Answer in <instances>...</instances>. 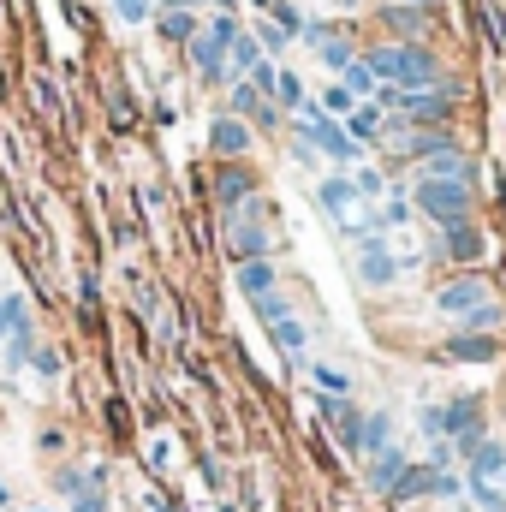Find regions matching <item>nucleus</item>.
<instances>
[{
  "label": "nucleus",
  "mask_w": 506,
  "mask_h": 512,
  "mask_svg": "<svg viewBox=\"0 0 506 512\" xmlns=\"http://www.w3.org/2000/svg\"><path fill=\"white\" fill-rule=\"evenodd\" d=\"M364 66L376 72V84L387 90H429L441 72H435V54L417 48V42H387V48H370Z\"/></svg>",
  "instance_id": "f257e3e1"
},
{
  "label": "nucleus",
  "mask_w": 506,
  "mask_h": 512,
  "mask_svg": "<svg viewBox=\"0 0 506 512\" xmlns=\"http://www.w3.org/2000/svg\"><path fill=\"white\" fill-rule=\"evenodd\" d=\"M411 209L429 215V221H441V227H459V221H471V185L465 179H429V173H417Z\"/></svg>",
  "instance_id": "f03ea898"
},
{
  "label": "nucleus",
  "mask_w": 506,
  "mask_h": 512,
  "mask_svg": "<svg viewBox=\"0 0 506 512\" xmlns=\"http://www.w3.org/2000/svg\"><path fill=\"white\" fill-rule=\"evenodd\" d=\"M233 36H239V18L233 12H215L185 48H191V66L203 72V78H227V48H233Z\"/></svg>",
  "instance_id": "7ed1b4c3"
},
{
  "label": "nucleus",
  "mask_w": 506,
  "mask_h": 512,
  "mask_svg": "<svg viewBox=\"0 0 506 512\" xmlns=\"http://www.w3.org/2000/svg\"><path fill=\"white\" fill-rule=\"evenodd\" d=\"M298 131H304V143H310V149H322L334 167H352V161L364 155V149L346 137V126H340V120H328L316 102H304V108H298Z\"/></svg>",
  "instance_id": "20e7f679"
},
{
  "label": "nucleus",
  "mask_w": 506,
  "mask_h": 512,
  "mask_svg": "<svg viewBox=\"0 0 506 512\" xmlns=\"http://www.w3.org/2000/svg\"><path fill=\"white\" fill-rule=\"evenodd\" d=\"M358 280L364 286H393L399 280V262H393V245L370 233V239H358Z\"/></svg>",
  "instance_id": "39448f33"
},
{
  "label": "nucleus",
  "mask_w": 506,
  "mask_h": 512,
  "mask_svg": "<svg viewBox=\"0 0 506 512\" xmlns=\"http://www.w3.org/2000/svg\"><path fill=\"white\" fill-rule=\"evenodd\" d=\"M483 298H489L483 280H477V274H459V280H447V286L435 292V310H441V316H471Z\"/></svg>",
  "instance_id": "423d86ee"
},
{
  "label": "nucleus",
  "mask_w": 506,
  "mask_h": 512,
  "mask_svg": "<svg viewBox=\"0 0 506 512\" xmlns=\"http://www.w3.org/2000/svg\"><path fill=\"white\" fill-rule=\"evenodd\" d=\"M209 143H215V155L239 161V155L251 149V126H245V120H233V114H221V120L209 126Z\"/></svg>",
  "instance_id": "0eeeda50"
},
{
  "label": "nucleus",
  "mask_w": 506,
  "mask_h": 512,
  "mask_svg": "<svg viewBox=\"0 0 506 512\" xmlns=\"http://www.w3.org/2000/svg\"><path fill=\"white\" fill-rule=\"evenodd\" d=\"M495 352H501L495 334H453L447 340V358H459V364H489Z\"/></svg>",
  "instance_id": "6e6552de"
},
{
  "label": "nucleus",
  "mask_w": 506,
  "mask_h": 512,
  "mask_svg": "<svg viewBox=\"0 0 506 512\" xmlns=\"http://www.w3.org/2000/svg\"><path fill=\"white\" fill-rule=\"evenodd\" d=\"M465 459H471V483H489V477H501L506 471V447L501 441H477Z\"/></svg>",
  "instance_id": "1a4fd4ad"
},
{
  "label": "nucleus",
  "mask_w": 506,
  "mask_h": 512,
  "mask_svg": "<svg viewBox=\"0 0 506 512\" xmlns=\"http://www.w3.org/2000/svg\"><path fill=\"white\" fill-rule=\"evenodd\" d=\"M239 292H245V298H262V292H274V262H268V256H256V262H239Z\"/></svg>",
  "instance_id": "9d476101"
},
{
  "label": "nucleus",
  "mask_w": 506,
  "mask_h": 512,
  "mask_svg": "<svg viewBox=\"0 0 506 512\" xmlns=\"http://www.w3.org/2000/svg\"><path fill=\"white\" fill-rule=\"evenodd\" d=\"M399 477H405V453H393V447L370 453V483H376V489L393 495V483H399Z\"/></svg>",
  "instance_id": "9b49d317"
},
{
  "label": "nucleus",
  "mask_w": 506,
  "mask_h": 512,
  "mask_svg": "<svg viewBox=\"0 0 506 512\" xmlns=\"http://www.w3.org/2000/svg\"><path fill=\"white\" fill-rule=\"evenodd\" d=\"M155 30H161L167 42H191V36H197L203 24H197V12H167V6H161V18H155Z\"/></svg>",
  "instance_id": "f8f14e48"
},
{
  "label": "nucleus",
  "mask_w": 506,
  "mask_h": 512,
  "mask_svg": "<svg viewBox=\"0 0 506 512\" xmlns=\"http://www.w3.org/2000/svg\"><path fill=\"white\" fill-rule=\"evenodd\" d=\"M262 60V48H256V36H233V48H227V72H239V78H251V66Z\"/></svg>",
  "instance_id": "ddd939ff"
},
{
  "label": "nucleus",
  "mask_w": 506,
  "mask_h": 512,
  "mask_svg": "<svg viewBox=\"0 0 506 512\" xmlns=\"http://www.w3.org/2000/svg\"><path fill=\"white\" fill-rule=\"evenodd\" d=\"M447 251L459 256V262H471V256H483V233L471 221H459V227H447Z\"/></svg>",
  "instance_id": "4468645a"
},
{
  "label": "nucleus",
  "mask_w": 506,
  "mask_h": 512,
  "mask_svg": "<svg viewBox=\"0 0 506 512\" xmlns=\"http://www.w3.org/2000/svg\"><path fill=\"white\" fill-rule=\"evenodd\" d=\"M376 131H381V108H352V114H346V137H352L358 149H364Z\"/></svg>",
  "instance_id": "2eb2a0df"
},
{
  "label": "nucleus",
  "mask_w": 506,
  "mask_h": 512,
  "mask_svg": "<svg viewBox=\"0 0 506 512\" xmlns=\"http://www.w3.org/2000/svg\"><path fill=\"white\" fill-rule=\"evenodd\" d=\"M215 197H221L227 209H239V203L251 197V173H239V167H233V173H221V185H215Z\"/></svg>",
  "instance_id": "dca6fc26"
},
{
  "label": "nucleus",
  "mask_w": 506,
  "mask_h": 512,
  "mask_svg": "<svg viewBox=\"0 0 506 512\" xmlns=\"http://www.w3.org/2000/svg\"><path fill=\"white\" fill-rule=\"evenodd\" d=\"M459 322H465V334H495V328H501V304L483 298V304H477L471 316H459Z\"/></svg>",
  "instance_id": "f3484780"
},
{
  "label": "nucleus",
  "mask_w": 506,
  "mask_h": 512,
  "mask_svg": "<svg viewBox=\"0 0 506 512\" xmlns=\"http://www.w3.org/2000/svg\"><path fill=\"white\" fill-rule=\"evenodd\" d=\"M304 340H310V334H304V322H298V316H280V322H274V346H280V352H292V358H298V352H304Z\"/></svg>",
  "instance_id": "a211bd4d"
},
{
  "label": "nucleus",
  "mask_w": 506,
  "mask_h": 512,
  "mask_svg": "<svg viewBox=\"0 0 506 512\" xmlns=\"http://www.w3.org/2000/svg\"><path fill=\"white\" fill-rule=\"evenodd\" d=\"M387 441H393V423H387V417H364V423H358V447H364V453H381Z\"/></svg>",
  "instance_id": "6ab92c4d"
},
{
  "label": "nucleus",
  "mask_w": 506,
  "mask_h": 512,
  "mask_svg": "<svg viewBox=\"0 0 506 512\" xmlns=\"http://www.w3.org/2000/svg\"><path fill=\"white\" fill-rule=\"evenodd\" d=\"M262 251H268L262 227H233V256H239V262H256Z\"/></svg>",
  "instance_id": "aec40b11"
},
{
  "label": "nucleus",
  "mask_w": 506,
  "mask_h": 512,
  "mask_svg": "<svg viewBox=\"0 0 506 512\" xmlns=\"http://www.w3.org/2000/svg\"><path fill=\"white\" fill-rule=\"evenodd\" d=\"M340 84H346V90H352V102H358V96H376V72H370V66H364V60H352V66H346V72H340Z\"/></svg>",
  "instance_id": "412c9836"
},
{
  "label": "nucleus",
  "mask_w": 506,
  "mask_h": 512,
  "mask_svg": "<svg viewBox=\"0 0 506 512\" xmlns=\"http://www.w3.org/2000/svg\"><path fill=\"white\" fill-rule=\"evenodd\" d=\"M274 102H280V108H292V114L310 102V96H304V84H298V72H280V78H274Z\"/></svg>",
  "instance_id": "4be33fe9"
},
{
  "label": "nucleus",
  "mask_w": 506,
  "mask_h": 512,
  "mask_svg": "<svg viewBox=\"0 0 506 512\" xmlns=\"http://www.w3.org/2000/svg\"><path fill=\"white\" fill-rule=\"evenodd\" d=\"M352 108H358V102H352L346 84H328V90H322V114H328V120H346Z\"/></svg>",
  "instance_id": "5701e85b"
},
{
  "label": "nucleus",
  "mask_w": 506,
  "mask_h": 512,
  "mask_svg": "<svg viewBox=\"0 0 506 512\" xmlns=\"http://www.w3.org/2000/svg\"><path fill=\"white\" fill-rule=\"evenodd\" d=\"M310 376H316L322 393H334V399H346V393H352V376H346V370H334V364H316Z\"/></svg>",
  "instance_id": "b1692460"
},
{
  "label": "nucleus",
  "mask_w": 506,
  "mask_h": 512,
  "mask_svg": "<svg viewBox=\"0 0 506 512\" xmlns=\"http://www.w3.org/2000/svg\"><path fill=\"white\" fill-rule=\"evenodd\" d=\"M274 30L292 42V36H304V12L298 6H286V0H274Z\"/></svg>",
  "instance_id": "393cba45"
},
{
  "label": "nucleus",
  "mask_w": 506,
  "mask_h": 512,
  "mask_svg": "<svg viewBox=\"0 0 506 512\" xmlns=\"http://www.w3.org/2000/svg\"><path fill=\"white\" fill-rule=\"evenodd\" d=\"M108 507V495H102V471H96V477H90V489H78V495H72V512H102Z\"/></svg>",
  "instance_id": "a878e982"
},
{
  "label": "nucleus",
  "mask_w": 506,
  "mask_h": 512,
  "mask_svg": "<svg viewBox=\"0 0 506 512\" xmlns=\"http://www.w3.org/2000/svg\"><path fill=\"white\" fill-rule=\"evenodd\" d=\"M417 429L435 435V441H447V411H441V405H423V411H417Z\"/></svg>",
  "instance_id": "bb28decb"
},
{
  "label": "nucleus",
  "mask_w": 506,
  "mask_h": 512,
  "mask_svg": "<svg viewBox=\"0 0 506 512\" xmlns=\"http://www.w3.org/2000/svg\"><path fill=\"white\" fill-rule=\"evenodd\" d=\"M256 304V316H262V322H268V328H274V322H280V316H292V310H286V298H280V292H262V298H251Z\"/></svg>",
  "instance_id": "cd10ccee"
},
{
  "label": "nucleus",
  "mask_w": 506,
  "mask_h": 512,
  "mask_svg": "<svg viewBox=\"0 0 506 512\" xmlns=\"http://www.w3.org/2000/svg\"><path fill=\"white\" fill-rule=\"evenodd\" d=\"M90 477H96V471H60V477H54V495H66V501H72L78 489H90Z\"/></svg>",
  "instance_id": "c85d7f7f"
},
{
  "label": "nucleus",
  "mask_w": 506,
  "mask_h": 512,
  "mask_svg": "<svg viewBox=\"0 0 506 512\" xmlns=\"http://www.w3.org/2000/svg\"><path fill=\"white\" fill-rule=\"evenodd\" d=\"M352 185H358V197H364V203H376L381 191H387V185H381V173H376V167H364V173H358Z\"/></svg>",
  "instance_id": "c756f323"
},
{
  "label": "nucleus",
  "mask_w": 506,
  "mask_h": 512,
  "mask_svg": "<svg viewBox=\"0 0 506 512\" xmlns=\"http://www.w3.org/2000/svg\"><path fill=\"white\" fill-rule=\"evenodd\" d=\"M114 12H120L126 24H143V18L155 12V0H114Z\"/></svg>",
  "instance_id": "7c9ffc66"
},
{
  "label": "nucleus",
  "mask_w": 506,
  "mask_h": 512,
  "mask_svg": "<svg viewBox=\"0 0 506 512\" xmlns=\"http://www.w3.org/2000/svg\"><path fill=\"white\" fill-rule=\"evenodd\" d=\"M471 495H477V507H489V512L506 507V495H501V489H489V483H471Z\"/></svg>",
  "instance_id": "2f4dec72"
},
{
  "label": "nucleus",
  "mask_w": 506,
  "mask_h": 512,
  "mask_svg": "<svg viewBox=\"0 0 506 512\" xmlns=\"http://www.w3.org/2000/svg\"><path fill=\"white\" fill-rule=\"evenodd\" d=\"M36 370L42 376H60V352H36Z\"/></svg>",
  "instance_id": "473e14b6"
},
{
  "label": "nucleus",
  "mask_w": 506,
  "mask_h": 512,
  "mask_svg": "<svg viewBox=\"0 0 506 512\" xmlns=\"http://www.w3.org/2000/svg\"><path fill=\"white\" fill-rule=\"evenodd\" d=\"M167 12H197V6H209V0H161Z\"/></svg>",
  "instance_id": "72a5a7b5"
},
{
  "label": "nucleus",
  "mask_w": 506,
  "mask_h": 512,
  "mask_svg": "<svg viewBox=\"0 0 506 512\" xmlns=\"http://www.w3.org/2000/svg\"><path fill=\"white\" fill-rule=\"evenodd\" d=\"M495 30H501V48H506V12H495Z\"/></svg>",
  "instance_id": "f704fd0d"
},
{
  "label": "nucleus",
  "mask_w": 506,
  "mask_h": 512,
  "mask_svg": "<svg viewBox=\"0 0 506 512\" xmlns=\"http://www.w3.org/2000/svg\"><path fill=\"white\" fill-rule=\"evenodd\" d=\"M411 6H429V0H411Z\"/></svg>",
  "instance_id": "c9c22d12"
},
{
  "label": "nucleus",
  "mask_w": 506,
  "mask_h": 512,
  "mask_svg": "<svg viewBox=\"0 0 506 512\" xmlns=\"http://www.w3.org/2000/svg\"><path fill=\"white\" fill-rule=\"evenodd\" d=\"M0 501H6V489H0Z\"/></svg>",
  "instance_id": "e433bc0d"
},
{
  "label": "nucleus",
  "mask_w": 506,
  "mask_h": 512,
  "mask_svg": "<svg viewBox=\"0 0 506 512\" xmlns=\"http://www.w3.org/2000/svg\"><path fill=\"white\" fill-rule=\"evenodd\" d=\"M256 6H268V0H256Z\"/></svg>",
  "instance_id": "4c0bfd02"
},
{
  "label": "nucleus",
  "mask_w": 506,
  "mask_h": 512,
  "mask_svg": "<svg viewBox=\"0 0 506 512\" xmlns=\"http://www.w3.org/2000/svg\"><path fill=\"white\" fill-rule=\"evenodd\" d=\"M36 512H48V507H36Z\"/></svg>",
  "instance_id": "58836bf2"
},
{
  "label": "nucleus",
  "mask_w": 506,
  "mask_h": 512,
  "mask_svg": "<svg viewBox=\"0 0 506 512\" xmlns=\"http://www.w3.org/2000/svg\"><path fill=\"white\" fill-rule=\"evenodd\" d=\"M501 495H506V489H501Z\"/></svg>",
  "instance_id": "ea45409f"
}]
</instances>
